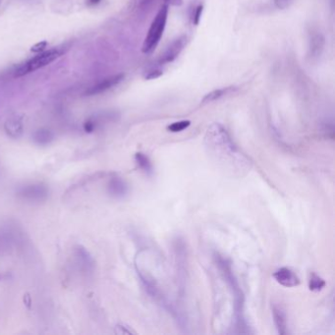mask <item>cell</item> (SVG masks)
<instances>
[{"label":"cell","mask_w":335,"mask_h":335,"mask_svg":"<svg viewBox=\"0 0 335 335\" xmlns=\"http://www.w3.org/2000/svg\"><path fill=\"white\" fill-rule=\"evenodd\" d=\"M167 16H168V7L164 5L161 7V10L158 12L155 19L153 20L151 25L148 29L146 39L142 46V51L144 53H148L153 51L160 43L166 26Z\"/></svg>","instance_id":"6da1fadb"},{"label":"cell","mask_w":335,"mask_h":335,"mask_svg":"<svg viewBox=\"0 0 335 335\" xmlns=\"http://www.w3.org/2000/svg\"><path fill=\"white\" fill-rule=\"evenodd\" d=\"M59 55H60V52L56 49H51V50H48L45 52H42L39 55L29 60L27 63H25L21 67H19L18 70H16L15 76L21 77V76L32 73L36 70H39L43 67L47 66L48 64H50L55 59L58 58Z\"/></svg>","instance_id":"7a4b0ae2"},{"label":"cell","mask_w":335,"mask_h":335,"mask_svg":"<svg viewBox=\"0 0 335 335\" xmlns=\"http://www.w3.org/2000/svg\"><path fill=\"white\" fill-rule=\"evenodd\" d=\"M17 196L29 203H43L49 196V189L44 183L28 184L18 188Z\"/></svg>","instance_id":"3957f363"},{"label":"cell","mask_w":335,"mask_h":335,"mask_svg":"<svg viewBox=\"0 0 335 335\" xmlns=\"http://www.w3.org/2000/svg\"><path fill=\"white\" fill-rule=\"evenodd\" d=\"M325 45L324 36L318 29H312L309 37L308 56L312 61H317L323 52Z\"/></svg>","instance_id":"277c9868"},{"label":"cell","mask_w":335,"mask_h":335,"mask_svg":"<svg viewBox=\"0 0 335 335\" xmlns=\"http://www.w3.org/2000/svg\"><path fill=\"white\" fill-rule=\"evenodd\" d=\"M74 253L79 268L84 273H92L95 269V261L86 248L83 246H77L74 250Z\"/></svg>","instance_id":"5b68a950"},{"label":"cell","mask_w":335,"mask_h":335,"mask_svg":"<svg viewBox=\"0 0 335 335\" xmlns=\"http://www.w3.org/2000/svg\"><path fill=\"white\" fill-rule=\"evenodd\" d=\"M273 277L280 285L285 287H295L300 283L299 277H297L290 268L287 267L277 269L273 273Z\"/></svg>","instance_id":"8992f818"},{"label":"cell","mask_w":335,"mask_h":335,"mask_svg":"<svg viewBox=\"0 0 335 335\" xmlns=\"http://www.w3.org/2000/svg\"><path fill=\"white\" fill-rule=\"evenodd\" d=\"M123 79H124V74H117L114 76L108 77V78L102 80V82L98 83L97 85H95L94 87H89V89L87 90V96H95V95L102 94L103 92L116 86L117 84H119Z\"/></svg>","instance_id":"52a82bcc"},{"label":"cell","mask_w":335,"mask_h":335,"mask_svg":"<svg viewBox=\"0 0 335 335\" xmlns=\"http://www.w3.org/2000/svg\"><path fill=\"white\" fill-rule=\"evenodd\" d=\"M108 194L116 199L124 198L128 193L127 183L119 176H113L109 179L107 184Z\"/></svg>","instance_id":"ba28073f"},{"label":"cell","mask_w":335,"mask_h":335,"mask_svg":"<svg viewBox=\"0 0 335 335\" xmlns=\"http://www.w3.org/2000/svg\"><path fill=\"white\" fill-rule=\"evenodd\" d=\"M187 42V38L185 36L175 40L172 44H170L166 51L164 52L162 58H161V62L162 63H169L172 62L173 60L178 57V55L180 54V52L183 50L185 44Z\"/></svg>","instance_id":"9c48e42d"},{"label":"cell","mask_w":335,"mask_h":335,"mask_svg":"<svg viewBox=\"0 0 335 335\" xmlns=\"http://www.w3.org/2000/svg\"><path fill=\"white\" fill-rule=\"evenodd\" d=\"M5 131L14 139H18L23 134V122L20 117L14 116L9 118L5 123Z\"/></svg>","instance_id":"30bf717a"},{"label":"cell","mask_w":335,"mask_h":335,"mask_svg":"<svg viewBox=\"0 0 335 335\" xmlns=\"http://www.w3.org/2000/svg\"><path fill=\"white\" fill-rule=\"evenodd\" d=\"M273 320L279 334H286V317L280 307L275 305L272 308Z\"/></svg>","instance_id":"8fae6325"},{"label":"cell","mask_w":335,"mask_h":335,"mask_svg":"<svg viewBox=\"0 0 335 335\" xmlns=\"http://www.w3.org/2000/svg\"><path fill=\"white\" fill-rule=\"evenodd\" d=\"M14 239L12 232L7 228H0V255H4L12 248V243Z\"/></svg>","instance_id":"7c38bea8"},{"label":"cell","mask_w":335,"mask_h":335,"mask_svg":"<svg viewBox=\"0 0 335 335\" xmlns=\"http://www.w3.org/2000/svg\"><path fill=\"white\" fill-rule=\"evenodd\" d=\"M54 139L53 133L48 129H39L33 135V140L36 144L40 146H47Z\"/></svg>","instance_id":"4fadbf2b"},{"label":"cell","mask_w":335,"mask_h":335,"mask_svg":"<svg viewBox=\"0 0 335 335\" xmlns=\"http://www.w3.org/2000/svg\"><path fill=\"white\" fill-rule=\"evenodd\" d=\"M135 161L137 162L138 166L147 175L153 174L154 169H153V165L151 162L149 161V159L146 157L145 154L143 153H137L135 156Z\"/></svg>","instance_id":"5bb4252c"},{"label":"cell","mask_w":335,"mask_h":335,"mask_svg":"<svg viewBox=\"0 0 335 335\" xmlns=\"http://www.w3.org/2000/svg\"><path fill=\"white\" fill-rule=\"evenodd\" d=\"M231 88H232V87H224V88H218V89H215V90L208 93L207 95H205L202 102H203V103H208V102H215V101L219 100L220 98H222L223 96H225L226 93L229 92Z\"/></svg>","instance_id":"9a60e30c"},{"label":"cell","mask_w":335,"mask_h":335,"mask_svg":"<svg viewBox=\"0 0 335 335\" xmlns=\"http://www.w3.org/2000/svg\"><path fill=\"white\" fill-rule=\"evenodd\" d=\"M324 286H325V282L321 277L315 273L311 275L309 280V288L311 291H321Z\"/></svg>","instance_id":"2e32d148"},{"label":"cell","mask_w":335,"mask_h":335,"mask_svg":"<svg viewBox=\"0 0 335 335\" xmlns=\"http://www.w3.org/2000/svg\"><path fill=\"white\" fill-rule=\"evenodd\" d=\"M190 125H191V122L189 120H182V121H178V122H174V123L170 124L167 127V130L172 132V133H177V132H181L187 129Z\"/></svg>","instance_id":"e0dca14e"},{"label":"cell","mask_w":335,"mask_h":335,"mask_svg":"<svg viewBox=\"0 0 335 335\" xmlns=\"http://www.w3.org/2000/svg\"><path fill=\"white\" fill-rule=\"evenodd\" d=\"M46 46H47V43L44 41V42H41V43H38V44L33 45L31 47V51L35 52V53H41L46 48Z\"/></svg>","instance_id":"ac0fdd59"},{"label":"cell","mask_w":335,"mask_h":335,"mask_svg":"<svg viewBox=\"0 0 335 335\" xmlns=\"http://www.w3.org/2000/svg\"><path fill=\"white\" fill-rule=\"evenodd\" d=\"M293 0H275V4L278 9H286L290 6Z\"/></svg>","instance_id":"d6986e66"},{"label":"cell","mask_w":335,"mask_h":335,"mask_svg":"<svg viewBox=\"0 0 335 335\" xmlns=\"http://www.w3.org/2000/svg\"><path fill=\"white\" fill-rule=\"evenodd\" d=\"M202 12H203V6L200 5L197 7V10L195 12V16H194V24L198 25L200 23L201 17H202Z\"/></svg>","instance_id":"ffe728a7"},{"label":"cell","mask_w":335,"mask_h":335,"mask_svg":"<svg viewBox=\"0 0 335 335\" xmlns=\"http://www.w3.org/2000/svg\"><path fill=\"white\" fill-rule=\"evenodd\" d=\"M95 128H96V124L90 119L86 121V123L84 124V129H85V131L87 132V133H92V132L95 130Z\"/></svg>","instance_id":"44dd1931"},{"label":"cell","mask_w":335,"mask_h":335,"mask_svg":"<svg viewBox=\"0 0 335 335\" xmlns=\"http://www.w3.org/2000/svg\"><path fill=\"white\" fill-rule=\"evenodd\" d=\"M161 75H162V71H161V70H155V71H151V72L147 74L146 76V80L158 79V78L161 77Z\"/></svg>","instance_id":"7402d4cb"},{"label":"cell","mask_w":335,"mask_h":335,"mask_svg":"<svg viewBox=\"0 0 335 335\" xmlns=\"http://www.w3.org/2000/svg\"><path fill=\"white\" fill-rule=\"evenodd\" d=\"M116 333H118V334H131V333H134V332H133L132 330L127 329L126 326H123V325H117Z\"/></svg>","instance_id":"603a6c76"},{"label":"cell","mask_w":335,"mask_h":335,"mask_svg":"<svg viewBox=\"0 0 335 335\" xmlns=\"http://www.w3.org/2000/svg\"><path fill=\"white\" fill-rule=\"evenodd\" d=\"M100 1H101V0H88V3H89L90 5H95V4H98Z\"/></svg>","instance_id":"cb8c5ba5"},{"label":"cell","mask_w":335,"mask_h":335,"mask_svg":"<svg viewBox=\"0 0 335 335\" xmlns=\"http://www.w3.org/2000/svg\"><path fill=\"white\" fill-rule=\"evenodd\" d=\"M153 0H143V3L144 4H148V3H151Z\"/></svg>","instance_id":"d4e9b609"},{"label":"cell","mask_w":335,"mask_h":335,"mask_svg":"<svg viewBox=\"0 0 335 335\" xmlns=\"http://www.w3.org/2000/svg\"><path fill=\"white\" fill-rule=\"evenodd\" d=\"M0 279H1V276H0Z\"/></svg>","instance_id":"484cf974"}]
</instances>
